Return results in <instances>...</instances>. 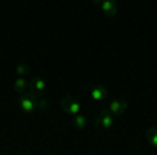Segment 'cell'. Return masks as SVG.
I'll return each mask as SVG.
<instances>
[{
  "label": "cell",
  "instance_id": "6da1fadb",
  "mask_svg": "<svg viewBox=\"0 0 157 155\" xmlns=\"http://www.w3.org/2000/svg\"><path fill=\"white\" fill-rule=\"evenodd\" d=\"M17 107L25 115H34L36 111H44V109L48 107V103L42 96H38L36 92H25V95L19 92V96H17Z\"/></svg>",
  "mask_w": 157,
  "mask_h": 155
},
{
  "label": "cell",
  "instance_id": "7a4b0ae2",
  "mask_svg": "<svg viewBox=\"0 0 157 155\" xmlns=\"http://www.w3.org/2000/svg\"><path fill=\"white\" fill-rule=\"evenodd\" d=\"M94 124H97L101 130H113V126L117 124V118H115V115H111L107 109L103 107V109H101V113H97Z\"/></svg>",
  "mask_w": 157,
  "mask_h": 155
},
{
  "label": "cell",
  "instance_id": "3957f363",
  "mask_svg": "<svg viewBox=\"0 0 157 155\" xmlns=\"http://www.w3.org/2000/svg\"><path fill=\"white\" fill-rule=\"evenodd\" d=\"M128 107H130V103H128V99H111L107 105H105V109H107L111 115H115V118H120V115H124L126 111H128Z\"/></svg>",
  "mask_w": 157,
  "mask_h": 155
},
{
  "label": "cell",
  "instance_id": "277c9868",
  "mask_svg": "<svg viewBox=\"0 0 157 155\" xmlns=\"http://www.w3.org/2000/svg\"><path fill=\"white\" fill-rule=\"evenodd\" d=\"M61 109L71 118V115L82 113V103H80L78 99H73V96H63V99H61Z\"/></svg>",
  "mask_w": 157,
  "mask_h": 155
},
{
  "label": "cell",
  "instance_id": "5b68a950",
  "mask_svg": "<svg viewBox=\"0 0 157 155\" xmlns=\"http://www.w3.org/2000/svg\"><path fill=\"white\" fill-rule=\"evenodd\" d=\"M107 92H109L107 86H103V84H92V86L88 88V96H90V101H92V103H97V105L105 103Z\"/></svg>",
  "mask_w": 157,
  "mask_h": 155
},
{
  "label": "cell",
  "instance_id": "8992f818",
  "mask_svg": "<svg viewBox=\"0 0 157 155\" xmlns=\"http://www.w3.org/2000/svg\"><path fill=\"white\" fill-rule=\"evenodd\" d=\"M101 15H105L107 19L117 17V9H120V2L117 0H101Z\"/></svg>",
  "mask_w": 157,
  "mask_h": 155
},
{
  "label": "cell",
  "instance_id": "52a82bcc",
  "mask_svg": "<svg viewBox=\"0 0 157 155\" xmlns=\"http://www.w3.org/2000/svg\"><path fill=\"white\" fill-rule=\"evenodd\" d=\"M29 88H32L38 96H44V92L48 90V80L42 78V76H36V78L29 80Z\"/></svg>",
  "mask_w": 157,
  "mask_h": 155
},
{
  "label": "cell",
  "instance_id": "ba28073f",
  "mask_svg": "<svg viewBox=\"0 0 157 155\" xmlns=\"http://www.w3.org/2000/svg\"><path fill=\"white\" fill-rule=\"evenodd\" d=\"M27 88H29V82H27L25 78H21V76H15V80H13V90L19 95V92H23Z\"/></svg>",
  "mask_w": 157,
  "mask_h": 155
},
{
  "label": "cell",
  "instance_id": "9c48e42d",
  "mask_svg": "<svg viewBox=\"0 0 157 155\" xmlns=\"http://www.w3.org/2000/svg\"><path fill=\"white\" fill-rule=\"evenodd\" d=\"M71 124H73V128H78V130H86V128H88V119H86L84 113L71 115Z\"/></svg>",
  "mask_w": 157,
  "mask_h": 155
},
{
  "label": "cell",
  "instance_id": "30bf717a",
  "mask_svg": "<svg viewBox=\"0 0 157 155\" xmlns=\"http://www.w3.org/2000/svg\"><path fill=\"white\" fill-rule=\"evenodd\" d=\"M147 143H149V147H151L153 151H157V126H153V128L147 130Z\"/></svg>",
  "mask_w": 157,
  "mask_h": 155
},
{
  "label": "cell",
  "instance_id": "8fae6325",
  "mask_svg": "<svg viewBox=\"0 0 157 155\" xmlns=\"http://www.w3.org/2000/svg\"><path fill=\"white\" fill-rule=\"evenodd\" d=\"M27 73H29L27 63H23V61H17V65H15V76H21V78H25Z\"/></svg>",
  "mask_w": 157,
  "mask_h": 155
},
{
  "label": "cell",
  "instance_id": "7c38bea8",
  "mask_svg": "<svg viewBox=\"0 0 157 155\" xmlns=\"http://www.w3.org/2000/svg\"><path fill=\"white\" fill-rule=\"evenodd\" d=\"M92 2H94V4H101V0H92Z\"/></svg>",
  "mask_w": 157,
  "mask_h": 155
}]
</instances>
